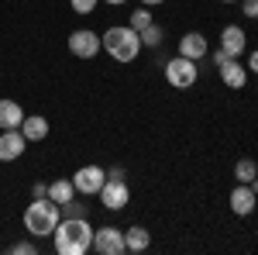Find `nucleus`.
<instances>
[{
  "mask_svg": "<svg viewBox=\"0 0 258 255\" xmlns=\"http://www.w3.org/2000/svg\"><path fill=\"white\" fill-rule=\"evenodd\" d=\"M93 248V228L86 217H66L55 224V252L59 255H86Z\"/></svg>",
  "mask_w": 258,
  "mask_h": 255,
  "instance_id": "obj_1",
  "label": "nucleus"
},
{
  "mask_svg": "<svg viewBox=\"0 0 258 255\" xmlns=\"http://www.w3.org/2000/svg\"><path fill=\"white\" fill-rule=\"evenodd\" d=\"M62 221V207L48 196H35L24 211V228L31 238H48L55 235V224Z\"/></svg>",
  "mask_w": 258,
  "mask_h": 255,
  "instance_id": "obj_2",
  "label": "nucleus"
},
{
  "mask_svg": "<svg viewBox=\"0 0 258 255\" xmlns=\"http://www.w3.org/2000/svg\"><path fill=\"white\" fill-rule=\"evenodd\" d=\"M100 45L107 48L110 59H117L120 66L138 59L141 52V35L131 28V24H120V28H107V35H100Z\"/></svg>",
  "mask_w": 258,
  "mask_h": 255,
  "instance_id": "obj_3",
  "label": "nucleus"
},
{
  "mask_svg": "<svg viewBox=\"0 0 258 255\" xmlns=\"http://www.w3.org/2000/svg\"><path fill=\"white\" fill-rule=\"evenodd\" d=\"M200 69L193 59H186V56H176V59L165 62V83L172 86V90H189L193 83H197Z\"/></svg>",
  "mask_w": 258,
  "mask_h": 255,
  "instance_id": "obj_4",
  "label": "nucleus"
},
{
  "mask_svg": "<svg viewBox=\"0 0 258 255\" xmlns=\"http://www.w3.org/2000/svg\"><path fill=\"white\" fill-rule=\"evenodd\" d=\"M214 62H217V73H220V79L231 86V90H241L244 83H248V69L241 66L238 59H231L224 48H217V56H214Z\"/></svg>",
  "mask_w": 258,
  "mask_h": 255,
  "instance_id": "obj_5",
  "label": "nucleus"
},
{
  "mask_svg": "<svg viewBox=\"0 0 258 255\" xmlns=\"http://www.w3.org/2000/svg\"><path fill=\"white\" fill-rule=\"evenodd\" d=\"M93 252L100 255H124L127 248H124V231L120 228H97L93 231Z\"/></svg>",
  "mask_w": 258,
  "mask_h": 255,
  "instance_id": "obj_6",
  "label": "nucleus"
},
{
  "mask_svg": "<svg viewBox=\"0 0 258 255\" xmlns=\"http://www.w3.org/2000/svg\"><path fill=\"white\" fill-rule=\"evenodd\" d=\"M107 183V169H100V166H83L73 173V186H76V193L90 196V193H100V186Z\"/></svg>",
  "mask_w": 258,
  "mask_h": 255,
  "instance_id": "obj_7",
  "label": "nucleus"
},
{
  "mask_svg": "<svg viewBox=\"0 0 258 255\" xmlns=\"http://www.w3.org/2000/svg\"><path fill=\"white\" fill-rule=\"evenodd\" d=\"M100 48V35L97 31H90V28H80V31H73L69 35V52L76 56V59H93Z\"/></svg>",
  "mask_w": 258,
  "mask_h": 255,
  "instance_id": "obj_8",
  "label": "nucleus"
},
{
  "mask_svg": "<svg viewBox=\"0 0 258 255\" xmlns=\"http://www.w3.org/2000/svg\"><path fill=\"white\" fill-rule=\"evenodd\" d=\"M100 200H103L107 211H124L127 200H131V190H127L124 179H107V183L100 186Z\"/></svg>",
  "mask_w": 258,
  "mask_h": 255,
  "instance_id": "obj_9",
  "label": "nucleus"
},
{
  "mask_svg": "<svg viewBox=\"0 0 258 255\" xmlns=\"http://www.w3.org/2000/svg\"><path fill=\"white\" fill-rule=\"evenodd\" d=\"M24 148H28V138L21 135V128L0 131V162H14V159H21Z\"/></svg>",
  "mask_w": 258,
  "mask_h": 255,
  "instance_id": "obj_10",
  "label": "nucleus"
},
{
  "mask_svg": "<svg viewBox=\"0 0 258 255\" xmlns=\"http://www.w3.org/2000/svg\"><path fill=\"white\" fill-rule=\"evenodd\" d=\"M220 48H224V52H227L231 59H238L241 52L248 48V35L241 31L238 24H227V28L220 31Z\"/></svg>",
  "mask_w": 258,
  "mask_h": 255,
  "instance_id": "obj_11",
  "label": "nucleus"
},
{
  "mask_svg": "<svg viewBox=\"0 0 258 255\" xmlns=\"http://www.w3.org/2000/svg\"><path fill=\"white\" fill-rule=\"evenodd\" d=\"M231 211L241 217H248L255 211V190L248 186V183H238L234 190H231Z\"/></svg>",
  "mask_w": 258,
  "mask_h": 255,
  "instance_id": "obj_12",
  "label": "nucleus"
},
{
  "mask_svg": "<svg viewBox=\"0 0 258 255\" xmlns=\"http://www.w3.org/2000/svg\"><path fill=\"white\" fill-rule=\"evenodd\" d=\"M179 56H186V59L200 62L207 56V38L200 35V31H189V35H182L179 38Z\"/></svg>",
  "mask_w": 258,
  "mask_h": 255,
  "instance_id": "obj_13",
  "label": "nucleus"
},
{
  "mask_svg": "<svg viewBox=\"0 0 258 255\" xmlns=\"http://www.w3.org/2000/svg\"><path fill=\"white\" fill-rule=\"evenodd\" d=\"M21 121H24V111H21L18 100H0V131L21 128Z\"/></svg>",
  "mask_w": 258,
  "mask_h": 255,
  "instance_id": "obj_14",
  "label": "nucleus"
},
{
  "mask_svg": "<svg viewBox=\"0 0 258 255\" xmlns=\"http://www.w3.org/2000/svg\"><path fill=\"white\" fill-rule=\"evenodd\" d=\"M21 135L28 138V141H41V138H48V121L41 118V114L24 118V121H21Z\"/></svg>",
  "mask_w": 258,
  "mask_h": 255,
  "instance_id": "obj_15",
  "label": "nucleus"
},
{
  "mask_svg": "<svg viewBox=\"0 0 258 255\" xmlns=\"http://www.w3.org/2000/svg\"><path fill=\"white\" fill-rule=\"evenodd\" d=\"M148 245H152V235H148V228L135 224V228H127V231H124V248H127V252H145Z\"/></svg>",
  "mask_w": 258,
  "mask_h": 255,
  "instance_id": "obj_16",
  "label": "nucleus"
},
{
  "mask_svg": "<svg viewBox=\"0 0 258 255\" xmlns=\"http://www.w3.org/2000/svg\"><path fill=\"white\" fill-rule=\"evenodd\" d=\"M76 196V186H73V179H55V183H48V200H55V203H69Z\"/></svg>",
  "mask_w": 258,
  "mask_h": 255,
  "instance_id": "obj_17",
  "label": "nucleus"
},
{
  "mask_svg": "<svg viewBox=\"0 0 258 255\" xmlns=\"http://www.w3.org/2000/svg\"><path fill=\"white\" fill-rule=\"evenodd\" d=\"M255 176H258V166H255V159H241L238 166H234V179H238V183H251Z\"/></svg>",
  "mask_w": 258,
  "mask_h": 255,
  "instance_id": "obj_18",
  "label": "nucleus"
},
{
  "mask_svg": "<svg viewBox=\"0 0 258 255\" xmlns=\"http://www.w3.org/2000/svg\"><path fill=\"white\" fill-rule=\"evenodd\" d=\"M138 35H141V45H148V48H159L162 45V28L155 24V21H152L145 31H138Z\"/></svg>",
  "mask_w": 258,
  "mask_h": 255,
  "instance_id": "obj_19",
  "label": "nucleus"
},
{
  "mask_svg": "<svg viewBox=\"0 0 258 255\" xmlns=\"http://www.w3.org/2000/svg\"><path fill=\"white\" fill-rule=\"evenodd\" d=\"M152 24V11H131V28L135 31H145Z\"/></svg>",
  "mask_w": 258,
  "mask_h": 255,
  "instance_id": "obj_20",
  "label": "nucleus"
},
{
  "mask_svg": "<svg viewBox=\"0 0 258 255\" xmlns=\"http://www.w3.org/2000/svg\"><path fill=\"white\" fill-rule=\"evenodd\" d=\"M62 214L66 217H86V203H76V200H69V203H62Z\"/></svg>",
  "mask_w": 258,
  "mask_h": 255,
  "instance_id": "obj_21",
  "label": "nucleus"
},
{
  "mask_svg": "<svg viewBox=\"0 0 258 255\" xmlns=\"http://www.w3.org/2000/svg\"><path fill=\"white\" fill-rule=\"evenodd\" d=\"M7 252H11V255H35V252H38V245H35V241H14Z\"/></svg>",
  "mask_w": 258,
  "mask_h": 255,
  "instance_id": "obj_22",
  "label": "nucleus"
},
{
  "mask_svg": "<svg viewBox=\"0 0 258 255\" xmlns=\"http://www.w3.org/2000/svg\"><path fill=\"white\" fill-rule=\"evenodd\" d=\"M69 7H73L76 14H93V7H97V0H69Z\"/></svg>",
  "mask_w": 258,
  "mask_h": 255,
  "instance_id": "obj_23",
  "label": "nucleus"
},
{
  "mask_svg": "<svg viewBox=\"0 0 258 255\" xmlns=\"http://www.w3.org/2000/svg\"><path fill=\"white\" fill-rule=\"evenodd\" d=\"M244 14L248 18H258V0H244Z\"/></svg>",
  "mask_w": 258,
  "mask_h": 255,
  "instance_id": "obj_24",
  "label": "nucleus"
},
{
  "mask_svg": "<svg viewBox=\"0 0 258 255\" xmlns=\"http://www.w3.org/2000/svg\"><path fill=\"white\" fill-rule=\"evenodd\" d=\"M31 193H35V196H48V186H45V183H35V190H31Z\"/></svg>",
  "mask_w": 258,
  "mask_h": 255,
  "instance_id": "obj_25",
  "label": "nucleus"
},
{
  "mask_svg": "<svg viewBox=\"0 0 258 255\" xmlns=\"http://www.w3.org/2000/svg\"><path fill=\"white\" fill-rule=\"evenodd\" d=\"M107 179H124V169H120V166H114V169L107 173Z\"/></svg>",
  "mask_w": 258,
  "mask_h": 255,
  "instance_id": "obj_26",
  "label": "nucleus"
},
{
  "mask_svg": "<svg viewBox=\"0 0 258 255\" xmlns=\"http://www.w3.org/2000/svg\"><path fill=\"white\" fill-rule=\"evenodd\" d=\"M248 69H251V73H258V52H251V56H248Z\"/></svg>",
  "mask_w": 258,
  "mask_h": 255,
  "instance_id": "obj_27",
  "label": "nucleus"
},
{
  "mask_svg": "<svg viewBox=\"0 0 258 255\" xmlns=\"http://www.w3.org/2000/svg\"><path fill=\"white\" fill-rule=\"evenodd\" d=\"M145 7H155V4H165V0H141Z\"/></svg>",
  "mask_w": 258,
  "mask_h": 255,
  "instance_id": "obj_28",
  "label": "nucleus"
},
{
  "mask_svg": "<svg viewBox=\"0 0 258 255\" xmlns=\"http://www.w3.org/2000/svg\"><path fill=\"white\" fill-rule=\"evenodd\" d=\"M107 4H127V0H107Z\"/></svg>",
  "mask_w": 258,
  "mask_h": 255,
  "instance_id": "obj_29",
  "label": "nucleus"
},
{
  "mask_svg": "<svg viewBox=\"0 0 258 255\" xmlns=\"http://www.w3.org/2000/svg\"><path fill=\"white\" fill-rule=\"evenodd\" d=\"M224 4H234V0H224Z\"/></svg>",
  "mask_w": 258,
  "mask_h": 255,
  "instance_id": "obj_30",
  "label": "nucleus"
}]
</instances>
